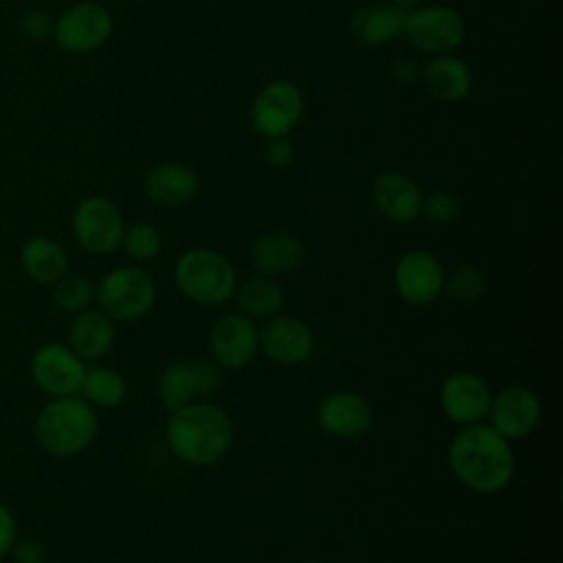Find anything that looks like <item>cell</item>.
I'll use <instances>...</instances> for the list:
<instances>
[{
	"instance_id": "cell-28",
	"label": "cell",
	"mask_w": 563,
	"mask_h": 563,
	"mask_svg": "<svg viewBox=\"0 0 563 563\" xmlns=\"http://www.w3.org/2000/svg\"><path fill=\"white\" fill-rule=\"evenodd\" d=\"M95 299V286L79 275H64L59 282L53 284V303L57 310L77 314L90 306Z\"/></svg>"
},
{
	"instance_id": "cell-27",
	"label": "cell",
	"mask_w": 563,
	"mask_h": 563,
	"mask_svg": "<svg viewBox=\"0 0 563 563\" xmlns=\"http://www.w3.org/2000/svg\"><path fill=\"white\" fill-rule=\"evenodd\" d=\"M486 290V277L479 268L471 264H462L444 275L442 295H446L455 303H471L479 299Z\"/></svg>"
},
{
	"instance_id": "cell-11",
	"label": "cell",
	"mask_w": 563,
	"mask_h": 563,
	"mask_svg": "<svg viewBox=\"0 0 563 563\" xmlns=\"http://www.w3.org/2000/svg\"><path fill=\"white\" fill-rule=\"evenodd\" d=\"M257 339L264 356L284 367L301 365L314 352L312 328L295 314L277 312L264 319V325L257 328Z\"/></svg>"
},
{
	"instance_id": "cell-8",
	"label": "cell",
	"mask_w": 563,
	"mask_h": 563,
	"mask_svg": "<svg viewBox=\"0 0 563 563\" xmlns=\"http://www.w3.org/2000/svg\"><path fill=\"white\" fill-rule=\"evenodd\" d=\"M303 97L297 84L275 79L264 84L251 103V123L266 136H286L301 119Z\"/></svg>"
},
{
	"instance_id": "cell-24",
	"label": "cell",
	"mask_w": 563,
	"mask_h": 563,
	"mask_svg": "<svg viewBox=\"0 0 563 563\" xmlns=\"http://www.w3.org/2000/svg\"><path fill=\"white\" fill-rule=\"evenodd\" d=\"M238 312L249 319H268L277 314L284 306V288L275 282V277L253 275L246 282L235 286L233 292Z\"/></svg>"
},
{
	"instance_id": "cell-7",
	"label": "cell",
	"mask_w": 563,
	"mask_h": 563,
	"mask_svg": "<svg viewBox=\"0 0 563 563\" xmlns=\"http://www.w3.org/2000/svg\"><path fill=\"white\" fill-rule=\"evenodd\" d=\"M70 229L77 244L90 255H110L123 240V216L106 196L84 198L70 218Z\"/></svg>"
},
{
	"instance_id": "cell-38",
	"label": "cell",
	"mask_w": 563,
	"mask_h": 563,
	"mask_svg": "<svg viewBox=\"0 0 563 563\" xmlns=\"http://www.w3.org/2000/svg\"><path fill=\"white\" fill-rule=\"evenodd\" d=\"M299 563H323V561H317V559H303V561H299Z\"/></svg>"
},
{
	"instance_id": "cell-3",
	"label": "cell",
	"mask_w": 563,
	"mask_h": 563,
	"mask_svg": "<svg viewBox=\"0 0 563 563\" xmlns=\"http://www.w3.org/2000/svg\"><path fill=\"white\" fill-rule=\"evenodd\" d=\"M99 418L95 407L77 396L51 398L35 418V440L53 457H73L84 453L97 438Z\"/></svg>"
},
{
	"instance_id": "cell-20",
	"label": "cell",
	"mask_w": 563,
	"mask_h": 563,
	"mask_svg": "<svg viewBox=\"0 0 563 563\" xmlns=\"http://www.w3.org/2000/svg\"><path fill=\"white\" fill-rule=\"evenodd\" d=\"M114 321L92 308L77 312L68 325V347L84 361L106 356L114 345Z\"/></svg>"
},
{
	"instance_id": "cell-21",
	"label": "cell",
	"mask_w": 563,
	"mask_h": 563,
	"mask_svg": "<svg viewBox=\"0 0 563 563\" xmlns=\"http://www.w3.org/2000/svg\"><path fill=\"white\" fill-rule=\"evenodd\" d=\"M402 22L405 11L394 4H365L352 13L350 35L361 46H383L402 33Z\"/></svg>"
},
{
	"instance_id": "cell-19",
	"label": "cell",
	"mask_w": 563,
	"mask_h": 563,
	"mask_svg": "<svg viewBox=\"0 0 563 563\" xmlns=\"http://www.w3.org/2000/svg\"><path fill=\"white\" fill-rule=\"evenodd\" d=\"M198 174L180 163H158L145 176V196L165 209L183 207L198 194Z\"/></svg>"
},
{
	"instance_id": "cell-6",
	"label": "cell",
	"mask_w": 563,
	"mask_h": 563,
	"mask_svg": "<svg viewBox=\"0 0 563 563\" xmlns=\"http://www.w3.org/2000/svg\"><path fill=\"white\" fill-rule=\"evenodd\" d=\"M400 35H405V40L422 53L442 55L455 51L464 42L466 24L464 18L451 7L427 4L405 13Z\"/></svg>"
},
{
	"instance_id": "cell-5",
	"label": "cell",
	"mask_w": 563,
	"mask_h": 563,
	"mask_svg": "<svg viewBox=\"0 0 563 563\" xmlns=\"http://www.w3.org/2000/svg\"><path fill=\"white\" fill-rule=\"evenodd\" d=\"M99 310L112 321H136L156 303V284L141 266H117L95 288Z\"/></svg>"
},
{
	"instance_id": "cell-10",
	"label": "cell",
	"mask_w": 563,
	"mask_h": 563,
	"mask_svg": "<svg viewBox=\"0 0 563 563\" xmlns=\"http://www.w3.org/2000/svg\"><path fill=\"white\" fill-rule=\"evenodd\" d=\"M86 369V361L64 343H44L31 356V378L51 398L77 396Z\"/></svg>"
},
{
	"instance_id": "cell-9",
	"label": "cell",
	"mask_w": 563,
	"mask_h": 563,
	"mask_svg": "<svg viewBox=\"0 0 563 563\" xmlns=\"http://www.w3.org/2000/svg\"><path fill=\"white\" fill-rule=\"evenodd\" d=\"M444 275L440 260L431 251L409 249L396 260L391 279L396 295L405 303L422 308L440 299Z\"/></svg>"
},
{
	"instance_id": "cell-29",
	"label": "cell",
	"mask_w": 563,
	"mask_h": 563,
	"mask_svg": "<svg viewBox=\"0 0 563 563\" xmlns=\"http://www.w3.org/2000/svg\"><path fill=\"white\" fill-rule=\"evenodd\" d=\"M121 246L134 262H150L154 260L163 249L161 231L150 222H134L125 227Z\"/></svg>"
},
{
	"instance_id": "cell-12",
	"label": "cell",
	"mask_w": 563,
	"mask_h": 563,
	"mask_svg": "<svg viewBox=\"0 0 563 563\" xmlns=\"http://www.w3.org/2000/svg\"><path fill=\"white\" fill-rule=\"evenodd\" d=\"M541 416V398L526 385H508L493 394L486 413L488 424L510 442L528 438L539 427Z\"/></svg>"
},
{
	"instance_id": "cell-1",
	"label": "cell",
	"mask_w": 563,
	"mask_h": 563,
	"mask_svg": "<svg viewBox=\"0 0 563 563\" xmlns=\"http://www.w3.org/2000/svg\"><path fill=\"white\" fill-rule=\"evenodd\" d=\"M446 464L453 477L473 493L495 495L515 477V453L510 440L490 424L462 427L446 449Z\"/></svg>"
},
{
	"instance_id": "cell-34",
	"label": "cell",
	"mask_w": 563,
	"mask_h": 563,
	"mask_svg": "<svg viewBox=\"0 0 563 563\" xmlns=\"http://www.w3.org/2000/svg\"><path fill=\"white\" fill-rule=\"evenodd\" d=\"M391 77L400 86H413L422 77V66L413 57H400L391 64Z\"/></svg>"
},
{
	"instance_id": "cell-16",
	"label": "cell",
	"mask_w": 563,
	"mask_h": 563,
	"mask_svg": "<svg viewBox=\"0 0 563 563\" xmlns=\"http://www.w3.org/2000/svg\"><path fill=\"white\" fill-rule=\"evenodd\" d=\"M314 420L332 438L352 440L365 435L374 424L372 405L352 389H334L321 396Z\"/></svg>"
},
{
	"instance_id": "cell-36",
	"label": "cell",
	"mask_w": 563,
	"mask_h": 563,
	"mask_svg": "<svg viewBox=\"0 0 563 563\" xmlns=\"http://www.w3.org/2000/svg\"><path fill=\"white\" fill-rule=\"evenodd\" d=\"M11 552L15 556V563H46V550L35 539H24L18 545L13 543Z\"/></svg>"
},
{
	"instance_id": "cell-17",
	"label": "cell",
	"mask_w": 563,
	"mask_h": 563,
	"mask_svg": "<svg viewBox=\"0 0 563 563\" xmlns=\"http://www.w3.org/2000/svg\"><path fill=\"white\" fill-rule=\"evenodd\" d=\"M369 198L378 216L391 224H411L422 211V191L402 172H380L372 183Z\"/></svg>"
},
{
	"instance_id": "cell-32",
	"label": "cell",
	"mask_w": 563,
	"mask_h": 563,
	"mask_svg": "<svg viewBox=\"0 0 563 563\" xmlns=\"http://www.w3.org/2000/svg\"><path fill=\"white\" fill-rule=\"evenodd\" d=\"M20 29L26 37H33V40H42L46 35L53 33V20L48 13L40 11V9H33V11H26L20 20Z\"/></svg>"
},
{
	"instance_id": "cell-14",
	"label": "cell",
	"mask_w": 563,
	"mask_h": 563,
	"mask_svg": "<svg viewBox=\"0 0 563 563\" xmlns=\"http://www.w3.org/2000/svg\"><path fill=\"white\" fill-rule=\"evenodd\" d=\"M493 391L488 383L468 369L449 374L438 391V405L446 420L457 427H468L486 420Z\"/></svg>"
},
{
	"instance_id": "cell-26",
	"label": "cell",
	"mask_w": 563,
	"mask_h": 563,
	"mask_svg": "<svg viewBox=\"0 0 563 563\" xmlns=\"http://www.w3.org/2000/svg\"><path fill=\"white\" fill-rule=\"evenodd\" d=\"M125 391H128L125 378L117 369L92 367V369H86L79 396L92 407L110 409L123 402Z\"/></svg>"
},
{
	"instance_id": "cell-31",
	"label": "cell",
	"mask_w": 563,
	"mask_h": 563,
	"mask_svg": "<svg viewBox=\"0 0 563 563\" xmlns=\"http://www.w3.org/2000/svg\"><path fill=\"white\" fill-rule=\"evenodd\" d=\"M194 369H196V383H198L200 398L211 396V394H216L220 389V385H222V367L213 358L194 361Z\"/></svg>"
},
{
	"instance_id": "cell-23",
	"label": "cell",
	"mask_w": 563,
	"mask_h": 563,
	"mask_svg": "<svg viewBox=\"0 0 563 563\" xmlns=\"http://www.w3.org/2000/svg\"><path fill=\"white\" fill-rule=\"evenodd\" d=\"M20 262L24 273L42 284V286H53L68 273V255L62 249L59 242H55L48 235H33L24 242Z\"/></svg>"
},
{
	"instance_id": "cell-37",
	"label": "cell",
	"mask_w": 563,
	"mask_h": 563,
	"mask_svg": "<svg viewBox=\"0 0 563 563\" xmlns=\"http://www.w3.org/2000/svg\"><path fill=\"white\" fill-rule=\"evenodd\" d=\"M420 2H422V0H391V4L398 7V9L405 11V13L411 11V9H416V7H420Z\"/></svg>"
},
{
	"instance_id": "cell-22",
	"label": "cell",
	"mask_w": 563,
	"mask_h": 563,
	"mask_svg": "<svg viewBox=\"0 0 563 563\" xmlns=\"http://www.w3.org/2000/svg\"><path fill=\"white\" fill-rule=\"evenodd\" d=\"M420 79L424 81V88L429 90V95H433L444 103L462 101L471 92V84H473L471 68L466 66V62H462L451 53L433 55L422 68Z\"/></svg>"
},
{
	"instance_id": "cell-2",
	"label": "cell",
	"mask_w": 563,
	"mask_h": 563,
	"mask_svg": "<svg viewBox=\"0 0 563 563\" xmlns=\"http://www.w3.org/2000/svg\"><path fill=\"white\" fill-rule=\"evenodd\" d=\"M233 422L229 413L209 400H194L169 411L165 442L169 451L189 466H213L233 446Z\"/></svg>"
},
{
	"instance_id": "cell-15",
	"label": "cell",
	"mask_w": 563,
	"mask_h": 563,
	"mask_svg": "<svg viewBox=\"0 0 563 563\" xmlns=\"http://www.w3.org/2000/svg\"><path fill=\"white\" fill-rule=\"evenodd\" d=\"M260 350L257 325L253 319L242 312H224L216 319L209 332V352L211 358L222 369H242L246 367Z\"/></svg>"
},
{
	"instance_id": "cell-25",
	"label": "cell",
	"mask_w": 563,
	"mask_h": 563,
	"mask_svg": "<svg viewBox=\"0 0 563 563\" xmlns=\"http://www.w3.org/2000/svg\"><path fill=\"white\" fill-rule=\"evenodd\" d=\"M158 400L165 411H176L194 400H200L194 361H172L158 376Z\"/></svg>"
},
{
	"instance_id": "cell-30",
	"label": "cell",
	"mask_w": 563,
	"mask_h": 563,
	"mask_svg": "<svg viewBox=\"0 0 563 563\" xmlns=\"http://www.w3.org/2000/svg\"><path fill=\"white\" fill-rule=\"evenodd\" d=\"M462 213V202L453 191L446 189H435L429 196H422V211L420 216H424L429 222L446 227L453 224Z\"/></svg>"
},
{
	"instance_id": "cell-35",
	"label": "cell",
	"mask_w": 563,
	"mask_h": 563,
	"mask_svg": "<svg viewBox=\"0 0 563 563\" xmlns=\"http://www.w3.org/2000/svg\"><path fill=\"white\" fill-rule=\"evenodd\" d=\"M18 526L13 519V512L0 501V559L7 556L15 543Z\"/></svg>"
},
{
	"instance_id": "cell-33",
	"label": "cell",
	"mask_w": 563,
	"mask_h": 563,
	"mask_svg": "<svg viewBox=\"0 0 563 563\" xmlns=\"http://www.w3.org/2000/svg\"><path fill=\"white\" fill-rule=\"evenodd\" d=\"M264 158L273 167H286L295 161V145L286 136H273L264 147Z\"/></svg>"
},
{
	"instance_id": "cell-4",
	"label": "cell",
	"mask_w": 563,
	"mask_h": 563,
	"mask_svg": "<svg viewBox=\"0 0 563 563\" xmlns=\"http://www.w3.org/2000/svg\"><path fill=\"white\" fill-rule=\"evenodd\" d=\"M174 282L189 301L213 308L233 299L238 275L233 264L220 251L196 246L176 260Z\"/></svg>"
},
{
	"instance_id": "cell-13",
	"label": "cell",
	"mask_w": 563,
	"mask_h": 563,
	"mask_svg": "<svg viewBox=\"0 0 563 563\" xmlns=\"http://www.w3.org/2000/svg\"><path fill=\"white\" fill-rule=\"evenodd\" d=\"M112 33V15L103 4L77 2L53 22L55 42L68 53H90Z\"/></svg>"
},
{
	"instance_id": "cell-18",
	"label": "cell",
	"mask_w": 563,
	"mask_h": 563,
	"mask_svg": "<svg viewBox=\"0 0 563 563\" xmlns=\"http://www.w3.org/2000/svg\"><path fill=\"white\" fill-rule=\"evenodd\" d=\"M306 257L299 235L288 231H271L260 235L251 246V264L260 275L282 277L295 273Z\"/></svg>"
}]
</instances>
